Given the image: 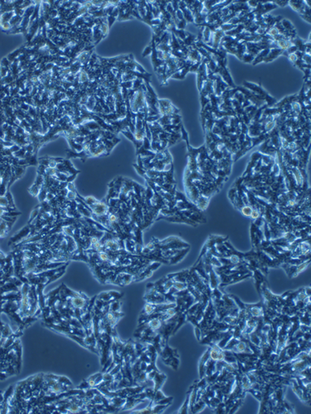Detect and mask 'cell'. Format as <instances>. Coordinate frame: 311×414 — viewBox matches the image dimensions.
Returning <instances> with one entry per match:
<instances>
[{"mask_svg": "<svg viewBox=\"0 0 311 414\" xmlns=\"http://www.w3.org/2000/svg\"><path fill=\"white\" fill-rule=\"evenodd\" d=\"M15 248L33 251L42 260L47 263L71 262L78 249L73 238L62 233L48 235L38 241L23 244L13 248Z\"/></svg>", "mask_w": 311, "mask_h": 414, "instance_id": "cell-1", "label": "cell"}, {"mask_svg": "<svg viewBox=\"0 0 311 414\" xmlns=\"http://www.w3.org/2000/svg\"><path fill=\"white\" fill-rule=\"evenodd\" d=\"M61 212L60 210L55 209L48 201L39 202L31 213L26 226L10 239L8 244L14 247L24 240L34 237L45 227L54 223L61 215Z\"/></svg>", "mask_w": 311, "mask_h": 414, "instance_id": "cell-2", "label": "cell"}, {"mask_svg": "<svg viewBox=\"0 0 311 414\" xmlns=\"http://www.w3.org/2000/svg\"><path fill=\"white\" fill-rule=\"evenodd\" d=\"M61 293L66 300V303L75 318L81 322L82 316L87 312L90 303V297L82 291H74L69 288L65 283L61 284Z\"/></svg>", "mask_w": 311, "mask_h": 414, "instance_id": "cell-3", "label": "cell"}, {"mask_svg": "<svg viewBox=\"0 0 311 414\" xmlns=\"http://www.w3.org/2000/svg\"><path fill=\"white\" fill-rule=\"evenodd\" d=\"M42 326L45 328L57 331L62 335H64L66 337L70 338L71 340L77 342L83 348L88 350L90 351V347L85 341L86 334H85L84 330L82 329L71 326L69 325H58L52 324V323H44V322H42Z\"/></svg>", "mask_w": 311, "mask_h": 414, "instance_id": "cell-4", "label": "cell"}, {"mask_svg": "<svg viewBox=\"0 0 311 414\" xmlns=\"http://www.w3.org/2000/svg\"><path fill=\"white\" fill-rule=\"evenodd\" d=\"M184 3L193 15L195 24L199 25L206 22L207 18V11L203 7V1L186 0Z\"/></svg>", "mask_w": 311, "mask_h": 414, "instance_id": "cell-5", "label": "cell"}, {"mask_svg": "<svg viewBox=\"0 0 311 414\" xmlns=\"http://www.w3.org/2000/svg\"><path fill=\"white\" fill-rule=\"evenodd\" d=\"M146 86V91H145V102L148 107V116H156L160 115L158 109V98L151 84L149 82H145Z\"/></svg>", "mask_w": 311, "mask_h": 414, "instance_id": "cell-6", "label": "cell"}, {"mask_svg": "<svg viewBox=\"0 0 311 414\" xmlns=\"http://www.w3.org/2000/svg\"><path fill=\"white\" fill-rule=\"evenodd\" d=\"M242 84L243 87L248 89L249 90H251L252 92L256 93L257 95H258V96H261V98H263V100H265V104L268 105V108H271V107L274 106L275 104H276L278 102V101L276 100V99H275L274 97L270 96V95H269V94L262 88L261 84H256V83H251V82L244 80Z\"/></svg>", "mask_w": 311, "mask_h": 414, "instance_id": "cell-7", "label": "cell"}, {"mask_svg": "<svg viewBox=\"0 0 311 414\" xmlns=\"http://www.w3.org/2000/svg\"><path fill=\"white\" fill-rule=\"evenodd\" d=\"M295 11L299 14L304 20L310 23L311 22V14H310V1H301V0H290L289 1V4Z\"/></svg>", "mask_w": 311, "mask_h": 414, "instance_id": "cell-8", "label": "cell"}, {"mask_svg": "<svg viewBox=\"0 0 311 414\" xmlns=\"http://www.w3.org/2000/svg\"><path fill=\"white\" fill-rule=\"evenodd\" d=\"M257 2L258 3H257V7L251 10V12L255 15L256 22H259L260 20H261L262 18L265 16L268 12L278 8L271 1H257Z\"/></svg>", "mask_w": 311, "mask_h": 414, "instance_id": "cell-9", "label": "cell"}, {"mask_svg": "<svg viewBox=\"0 0 311 414\" xmlns=\"http://www.w3.org/2000/svg\"><path fill=\"white\" fill-rule=\"evenodd\" d=\"M234 90H236L237 92L241 93L246 100H248L252 105H255V106L257 107L258 109H259L260 107H261L262 105H264L265 104V100H263V98H261V96L257 95L256 93H254L252 92V91H251V90H249L248 89L243 87V86H236V88H234Z\"/></svg>", "mask_w": 311, "mask_h": 414, "instance_id": "cell-10", "label": "cell"}, {"mask_svg": "<svg viewBox=\"0 0 311 414\" xmlns=\"http://www.w3.org/2000/svg\"><path fill=\"white\" fill-rule=\"evenodd\" d=\"M213 83H214V80L207 78V80L202 85V90L200 91V101H201V106H202L201 111H202L204 109L205 106L210 102L208 96L214 91L213 90Z\"/></svg>", "mask_w": 311, "mask_h": 414, "instance_id": "cell-11", "label": "cell"}, {"mask_svg": "<svg viewBox=\"0 0 311 414\" xmlns=\"http://www.w3.org/2000/svg\"><path fill=\"white\" fill-rule=\"evenodd\" d=\"M158 109H159V114L160 115H179L180 110L177 109V107L174 106L171 101L166 99H158Z\"/></svg>", "mask_w": 311, "mask_h": 414, "instance_id": "cell-12", "label": "cell"}, {"mask_svg": "<svg viewBox=\"0 0 311 414\" xmlns=\"http://www.w3.org/2000/svg\"><path fill=\"white\" fill-rule=\"evenodd\" d=\"M103 375L104 372H101V371L100 373H95V374L90 376V377L87 378L86 379L83 380V382L81 383V384L77 386V389L86 390L88 389L96 388V385L100 384V383L103 380Z\"/></svg>", "mask_w": 311, "mask_h": 414, "instance_id": "cell-13", "label": "cell"}, {"mask_svg": "<svg viewBox=\"0 0 311 414\" xmlns=\"http://www.w3.org/2000/svg\"><path fill=\"white\" fill-rule=\"evenodd\" d=\"M207 59L202 57V63H201V65H199V67H198V69H197V71L196 72L197 86V90H199V92L201 91V90H202V85L204 84V82L207 80Z\"/></svg>", "mask_w": 311, "mask_h": 414, "instance_id": "cell-14", "label": "cell"}, {"mask_svg": "<svg viewBox=\"0 0 311 414\" xmlns=\"http://www.w3.org/2000/svg\"><path fill=\"white\" fill-rule=\"evenodd\" d=\"M168 404H156V405H148L146 408L139 410H131L129 413H138V414H151V413H162L165 411V409L169 407Z\"/></svg>", "mask_w": 311, "mask_h": 414, "instance_id": "cell-15", "label": "cell"}, {"mask_svg": "<svg viewBox=\"0 0 311 414\" xmlns=\"http://www.w3.org/2000/svg\"><path fill=\"white\" fill-rule=\"evenodd\" d=\"M223 49L227 52V53L235 55L239 60L241 61L243 56L246 53V41H240V42H238L237 44H236L234 46L224 47Z\"/></svg>", "mask_w": 311, "mask_h": 414, "instance_id": "cell-16", "label": "cell"}, {"mask_svg": "<svg viewBox=\"0 0 311 414\" xmlns=\"http://www.w3.org/2000/svg\"><path fill=\"white\" fill-rule=\"evenodd\" d=\"M150 44H151V46H152V52H151V54H150V56H151V61H152V65H153L154 71V72H156L158 68L162 67V66L165 64V62H164V61L160 60V59L158 57L157 49H156L155 38H154V35L153 37H152V40L150 41Z\"/></svg>", "mask_w": 311, "mask_h": 414, "instance_id": "cell-17", "label": "cell"}, {"mask_svg": "<svg viewBox=\"0 0 311 414\" xmlns=\"http://www.w3.org/2000/svg\"><path fill=\"white\" fill-rule=\"evenodd\" d=\"M227 88H229V85L224 81L219 75H216L215 80L213 83V90L216 96H221V94L227 90Z\"/></svg>", "mask_w": 311, "mask_h": 414, "instance_id": "cell-18", "label": "cell"}, {"mask_svg": "<svg viewBox=\"0 0 311 414\" xmlns=\"http://www.w3.org/2000/svg\"><path fill=\"white\" fill-rule=\"evenodd\" d=\"M224 36H225V33L222 30H221L220 28L215 31L214 33H212L210 41H209V43L207 44V46L215 48V49H217L219 45H220V42H221V38L223 37Z\"/></svg>", "mask_w": 311, "mask_h": 414, "instance_id": "cell-19", "label": "cell"}, {"mask_svg": "<svg viewBox=\"0 0 311 414\" xmlns=\"http://www.w3.org/2000/svg\"><path fill=\"white\" fill-rule=\"evenodd\" d=\"M210 348V352H209V356L210 359L215 361L218 360H223L225 354H224V350L221 348H219L217 345H212L209 346Z\"/></svg>", "mask_w": 311, "mask_h": 414, "instance_id": "cell-20", "label": "cell"}, {"mask_svg": "<svg viewBox=\"0 0 311 414\" xmlns=\"http://www.w3.org/2000/svg\"><path fill=\"white\" fill-rule=\"evenodd\" d=\"M194 64L193 61L189 60L186 61V64L185 65L183 66V68L181 69L180 71H178L177 72L174 73L173 76H171L170 78H172V79H176V80H183L185 78L186 75L190 71V67L192 66V65Z\"/></svg>", "mask_w": 311, "mask_h": 414, "instance_id": "cell-21", "label": "cell"}, {"mask_svg": "<svg viewBox=\"0 0 311 414\" xmlns=\"http://www.w3.org/2000/svg\"><path fill=\"white\" fill-rule=\"evenodd\" d=\"M209 352H210V348L208 347V349L207 350V351L202 354V357H201V359L199 360V364H198V365H199V366H198V370H199V379H202V378L205 376L206 364H207V360L210 359Z\"/></svg>", "mask_w": 311, "mask_h": 414, "instance_id": "cell-22", "label": "cell"}, {"mask_svg": "<svg viewBox=\"0 0 311 414\" xmlns=\"http://www.w3.org/2000/svg\"><path fill=\"white\" fill-rule=\"evenodd\" d=\"M178 8H179L180 11L182 12V14H183V18H184V19L186 20V22L194 23L193 15V14L190 12V10L188 9V7L186 6L184 1H178Z\"/></svg>", "mask_w": 311, "mask_h": 414, "instance_id": "cell-23", "label": "cell"}, {"mask_svg": "<svg viewBox=\"0 0 311 414\" xmlns=\"http://www.w3.org/2000/svg\"><path fill=\"white\" fill-rule=\"evenodd\" d=\"M188 49H189V51H188V60L191 61L193 63L202 61V57L194 47H188Z\"/></svg>", "mask_w": 311, "mask_h": 414, "instance_id": "cell-24", "label": "cell"}, {"mask_svg": "<svg viewBox=\"0 0 311 414\" xmlns=\"http://www.w3.org/2000/svg\"><path fill=\"white\" fill-rule=\"evenodd\" d=\"M284 52V50L280 49V48H274V49H270V52H269V54L267 55V57L265 58V60H264V62H270V61H272L273 60H275L276 58L278 57L279 56H281L282 55Z\"/></svg>", "mask_w": 311, "mask_h": 414, "instance_id": "cell-25", "label": "cell"}, {"mask_svg": "<svg viewBox=\"0 0 311 414\" xmlns=\"http://www.w3.org/2000/svg\"><path fill=\"white\" fill-rule=\"evenodd\" d=\"M163 362L165 365H169L170 367H172L174 370H177L178 366H179V357L177 356H171L167 358L165 360H163Z\"/></svg>", "mask_w": 311, "mask_h": 414, "instance_id": "cell-26", "label": "cell"}, {"mask_svg": "<svg viewBox=\"0 0 311 414\" xmlns=\"http://www.w3.org/2000/svg\"><path fill=\"white\" fill-rule=\"evenodd\" d=\"M270 51V49H265L261 51L259 54L257 55V57H255V59L253 60V61L251 62L252 65H257V64H259V63L262 62V61H264L265 58L267 57V55L269 54Z\"/></svg>", "mask_w": 311, "mask_h": 414, "instance_id": "cell-27", "label": "cell"}, {"mask_svg": "<svg viewBox=\"0 0 311 414\" xmlns=\"http://www.w3.org/2000/svg\"><path fill=\"white\" fill-rule=\"evenodd\" d=\"M216 372V361L209 359L206 364L205 369V376H210Z\"/></svg>", "mask_w": 311, "mask_h": 414, "instance_id": "cell-28", "label": "cell"}, {"mask_svg": "<svg viewBox=\"0 0 311 414\" xmlns=\"http://www.w3.org/2000/svg\"><path fill=\"white\" fill-rule=\"evenodd\" d=\"M197 41V36L194 34H192L190 33H187L185 39L183 40V42L187 47H192L193 46L195 42Z\"/></svg>", "mask_w": 311, "mask_h": 414, "instance_id": "cell-29", "label": "cell"}, {"mask_svg": "<svg viewBox=\"0 0 311 414\" xmlns=\"http://www.w3.org/2000/svg\"><path fill=\"white\" fill-rule=\"evenodd\" d=\"M189 399H190V389H188V393H187V398H186L185 402L183 403L179 410L177 411V413H188V407H189Z\"/></svg>", "mask_w": 311, "mask_h": 414, "instance_id": "cell-30", "label": "cell"}, {"mask_svg": "<svg viewBox=\"0 0 311 414\" xmlns=\"http://www.w3.org/2000/svg\"><path fill=\"white\" fill-rule=\"evenodd\" d=\"M281 25H282V27H284L285 29L288 32H290V33H296V30H295V27H294V25L292 24L290 21H289L288 19H283L281 20Z\"/></svg>", "mask_w": 311, "mask_h": 414, "instance_id": "cell-31", "label": "cell"}, {"mask_svg": "<svg viewBox=\"0 0 311 414\" xmlns=\"http://www.w3.org/2000/svg\"><path fill=\"white\" fill-rule=\"evenodd\" d=\"M96 100L95 98V96H90L87 100V102L86 104V105L85 106L86 107V109L89 110V111L92 112L93 109H94V107L96 105Z\"/></svg>", "mask_w": 311, "mask_h": 414, "instance_id": "cell-32", "label": "cell"}, {"mask_svg": "<svg viewBox=\"0 0 311 414\" xmlns=\"http://www.w3.org/2000/svg\"><path fill=\"white\" fill-rule=\"evenodd\" d=\"M221 3V1L219 0H212V1H203V7L207 12L210 10L211 8L217 5V3Z\"/></svg>", "mask_w": 311, "mask_h": 414, "instance_id": "cell-33", "label": "cell"}, {"mask_svg": "<svg viewBox=\"0 0 311 414\" xmlns=\"http://www.w3.org/2000/svg\"><path fill=\"white\" fill-rule=\"evenodd\" d=\"M241 211L242 212V214L244 215L248 216V217H251V212H252V207L249 206V205H245V206H243L242 208L241 209Z\"/></svg>", "mask_w": 311, "mask_h": 414, "instance_id": "cell-34", "label": "cell"}, {"mask_svg": "<svg viewBox=\"0 0 311 414\" xmlns=\"http://www.w3.org/2000/svg\"><path fill=\"white\" fill-rule=\"evenodd\" d=\"M297 51H298L297 47L295 46H294V45H292V46H290V47H289L288 49L285 50L284 52H283V53H282V55H284L285 57H288L289 55L293 54V53H295V52H297Z\"/></svg>", "mask_w": 311, "mask_h": 414, "instance_id": "cell-35", "label": "cell"}, {"mask_svg": "<svg viewBox=\"0 0 311 414\" xmlns=\"http://www.w3.org/2000/svg\"><path fill=\"white\" fill-rule=\"evenodd\" d=\"M254 59H255V57L251 56V55H249V54H246V53H245V54H244V56H243L241 61H243V62H245V63H251L252 61H253Z\"/></svg>", "mask_w": 311, "mask_h": 414, "instance_id": "cell-36", "label": "cell"}, {"mask_svg": "<svg viewBox=\"0 0 311 414\" xmlns=\"http://www.w3.org/2000/svg\"><path fill=\"white\" fill-rule=\"evenodd\" d=\"M202 61H197L196 63L193 64L191 67H190V71H189V72H193V73H196L197 71V69H198V67H199V65H201V63H202Z\"/></svg>", "mask_w": 311, "mask_h": 414, "instance_id": "cell-37", "label": "cell"}, {"mask_svg": "<svg viewBox=\"0 0 311 414\" xmlns=\"http://www.w3.org/2000/svg\"><path fill=\"white\" fill-rule=\"evenodd\" d=\"M273 3H275L277 7H281V8H284L285 6H287L289 4V1H272Z\"/></svg>", "mask_w": 311, "mask_h": 414, "instance_id": "cell-38", "label": "cell"}, {"mask_svg": "<svg viewBox=\"0 0 311 414\" xmlns=\"http://www.w3.org/2000/svg\"><path fill=\"white\" fill-rule=\"evenodd\" d=\"M151 52H152V46H151V44H150L149 46L144 50V52L142 53L143 57H147L149 55L151 54Z\"/></svg>", "mask_w": 311, "mask_h": 414, "instance_id": "cell-39", "label": "cell"}, {"mask_svg": "<svg viewBox=\"0 0 311 414\" xmlns=\"http://www.w3.org/2000/svg\"><path fill=\"white\" fill-rule=\"evenodd\" d=\"M194 330H195V335H196L197 340V341L199 342V341H201V338H202V332H201V330H200L197 326H195Z\"/></svg>", "mask_w": 311, "mask_h": 414, "instance_id": "cell-40", "label": "cell"}, {"mask_svg": "<svg viewBox=\"0 0 311 414\" xmlns=\"http://www.w3.org/2000/svg\"><path fill=\"white\" fill-rule=\"evenodd\" d=\"M302 60H303V61L305 63L306 65H310V54L305 53L303 57H302Z\"/></svg>", "mask_w": 311, "mask_h": 414, "instance_id": "cell-41", "label": "cell"}]
</instances>
